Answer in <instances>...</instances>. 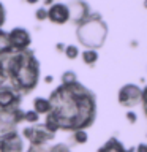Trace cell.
Listing matches in <instances>:
<instances>
[{
	"mask_svg": "<svg viewBox=\"0 0 147 152\" xmlns=\"http://www.w3.org/2000/svg\"><path fill=\"white\" fill-rule=\"evenodd\" d=\"M55 48H57V51H59V52H63V49H65V46L62 45V43H59V45H57Z\"/></svg>",
	"mask_w": 147,
	"mask_h": 152,
	"instance_id": "obj_24",
	"label": "cell"
},
{
	"mask_svg": "<svg viewBox=\"0 0 147 152\" xmlns=\"http://www.w3.org/2000/svg\"><path fill=\"white\" fill-rule=\"evenodd\" d=\"M66 8H68L70 19H71L74 24L82 22L84 19L89 18V14H90L89 5L85 3L84 0H73L70 5H66Z\"/></svg>",
	"mask_w": 147,
	"mask_h": 152,
	"instance_id": "obj_9",
	"label": "cell"
},
{
	"mask_svg": "<svg viewBox=\"0 0 147 152\" xmlns=\"http://www.w3.org/2000/svg\"><path fill=\"white\" fill-rule=\"evenodd\" d=\"M97 152H127V149L119 140L111 138V140H108Z\"/></svg>",
	"mask_w": 147,
	"mask_h": 152,
	"instance_id": "obj_11",
	"label": "cell"
},
{
	"mask_svg": "<svg viewBox=\"0 0 147 152\" xmlns=\"http://www.w3.org/2000/svg\"><path fill=\"white\" fill-rule=\"evenodd\" d=\"M0 152H24V142L17 132L0 135Z\"/></svg>",
	"mask_w": 147,
	"mask_h": 152,
	"instance_id": "obj_8",
	"label": "cell"
},
{
	"mask_svg": "<svg viewBox=\"0 0 147 152\" xmlns=\"http://www.w3.org/2000/svg\"><path fill=\"white\" fill-rule=\"evenodd\" d=\"M144 97H146V92L138 87L136 84H125L119 90L117 100L122 106L133 108V106H136V104L144 102Z\"/></svg>",
	"mask_w": 147,
	"mask_h": 152,
	"instance_id": "obj_5",
	"label": "cell"
},
{
	"mask_svg": "<svg viewBox=\"0 0 147 152\" xmlns=\"http://www.w3.org/2000/svg\"><path fill=\"white\" fill-rule=\"evenodd\" d=\"M81 57H82L84 64H87L89 66H92L93 64H97V60H98V52L93 51V49H85V51H82Z\"/></svg>",
	"mask_w": 147,
	"mask_h": 152,
	"instance_id": "obj_15",
	"label": "cell"
},
{
	"mask_svg": "<svg viewBox=\"0 0 147 152\" xmlns=\"http://www.w3.org/2000/svg\"><path fill=\"white\" fill-rule=\"evenodd\" d=\"M63 52H65V56L68 57V59H76V57L79 56V49L76 48L74 45H70V46H65V49H63Z\"/></svg>",
	"mask_w": 147,
	"mask_h": 152,
	"instance_id": "obj_16",
	"label": "cell"
},
{
	"mask_svg": "<svg viewBox=\"0 0 147 152\" xmlns=\"http://www.w3.org/2000/svg\"><path fill=\"white\" fill-rule=\"evenodd\" d=\"M8 37H9V43H11L13 52L25 51V49H28V46H30V43H32L30 33H28L25 28H21V27L13 28V30L8 33Z\"/></svg>",
	"mask_w": 147,
	"mask_h": 152,
	"instance_id": "obj_7",
	"label": "cell"
},
{
	"mask_svg": "<svg viewBox=\"0 0 147 152\" xmlns=\"http://www.w3.org/2000/svg\"><path fill=\"white\" fill-rule=\"evenodd\" d=\"M73 138H74V141L78 142V144H84V142L87 141V133H85V130L73 132Z\"/></svg>",
	"mask_w": 147,
	"mask_h": 152,
	"instance_id": "obj_18",
	"label": "cell"
},
{
	"mask_svg": "<svg viewBox=\"0 0 147 152\" xmlns=\"http://www.w3.org/2000/svg\"><path fill=\"white\" fill-rule=\"evenodd\" d=\"M46 83H52V76H47V78H46Z\"/></svg>",
	"mask_w": 147,
	"mask_h": 152,
	"instance_id": "obj_27",
	"label": "cell"
},
{
	"mask_svg": "<svg viewBox=\"0 0 147 152\" xmlns=\"http://www.w3.org/2000/svg\"><path fill=\"white\" fill-rule=\"evenodd\" d=\"M136 152H147V146L144 144V142H141V144L138 146V149H136Z\"/></svg>",
	"mask_w": 147,
	"mask_h": 152,
	"instance_id": "obj_23",
	"label": "cell"
},
{
	"mask_svg": "<svg viewBox=\"0 0 147 152\" xmlns=\"http://www.w3.org/2000/svg\"><path fill=\"white\" fill-rule=\"evenodd\" d=\"M51 111L46 114L44 127L57 130L79 132L89 128L97 117V97L79 81L60 84L49 95Z\"/></svg>",
	"mask_w": 147,
	"mask_h": 152,
	"instance_id": "obj_1",
	"label": "cell"
},
{
	"mask_svg": "<svg viewBox=\"0 0 147 152\" xmlns=\"http://www.w3.org/2000/svg\"><path fill=\"white\" fill-rule=\"evenodd\" d=\"M38 119H40V116H38L35 111H27V113H24V121L28 122V124H36Z\"/></svg>",
	"mask_w": 147,
	"mask_h": 152,
	"instance_id": "obj_19",
	"label": "cell"
},
{
	"mask_svg": "<svg viewBox=\"0 0 147 152\" xmlns=\"http://www.w3.org/2000/svg\"><path fill=\"white\" fill-rule=\"evenodd\" d=\"M5 19H7V14H5V7L0 3V28H2V26L5 24Z\"/></svg>",
	"mask_w": 147,
	"mask_h": 152,
	"instance_id": "obj_21",
	"label": "cell"
},
{
	"mask_svg": "<svg viewBox=\"0 0 147 152\" xmlns=\"http://www.w3.org/2000/svg\"><path fill=\"white\" fill-rule=\"evenodd\" d=\"M78 41L87 49H98L104 45L108 37V26L98 13L89 14L87 19L78 24L76 28Z\"/></svg>",
	"mask_w": 147,
	"mask_h": 152,
	"instance_id": "obj_4",
	"label": "cell"
},
{
	"mask_svg": "<svg viewBox=\"0 0 147 152\" xmlns=\"http://www.w3.org/2000/svg\"><path fill=\"white\" fill-rule=\"evenodd\" d=\"M78 78H76V73L74 71H65L63 76H62V84H71V83H76Z\"/></svg>",
	"mask_w": 147,
	"mask_h": 152,
	"instance_id": "obj_17",
	"label": "cell"
},
{
	"mask_svg": "<svg viewBox=\"0 0 147 152\" xmlns=\"http://www.w3.org/2000/svg\"><path fill=\"white\" fill-rule=\"evenodd\" d=\"M33 111H35L38 116L40 114H47L51 111V103L47 98H43V97H38L33 100Z\"/></svg>",
	"mask_w": 147,
	"mask_h": 152,
	"instance_id": "obj_13",
	"label": "cell"
},
{
	"mask_svg": "<svg viewBox=\"0 0 147 152\" xmlns=\"http://www.w3.org/2000/svg\"><path fill=\"white\" fill-rule=\"evenodd\" d=\"M43 2H44V5H52V3H54V0H43Z\"/></svg>",
	"mask_w": 147,
	"mask_h": 152,
	"instance_id": "obj_26",
	"label": "cell"
},
{
	"mask_svg": "<svg viewBox=\"0 0 147 152\" xmlns=\"http://www.w3.org/2000/svg\"><path fill=\"white\" fill-rule=\"evenodd\" d=\"M25 2H27V3H30V5H33V3H38L40 0H25Z\"/></svg>",
	"mask_w": 147,
	"mask_h": 152,
	"instance_id": "obj_25",
	"label": "cell"
},
{
	"mask_svg": "<svg viewBox=\"0 0 147 152\" xmlns=\"http://www.w3.org/2000/svg\"><path fill=\"white\" fill-rule=\"evenodd\" d=\"M0 76L9 81L16 94L25 95L36 87L40 79V62L33 51H19L0 56Z\"/></svg>",
	"mask_w": 147,
	"mask_h": 152,
	"instance_id": "obj_2",
	"label": "cell"
},
{
	"mask_svg": "<svg viewBox=\"0 0 147 152\" xmlns=\"http://www.w3.org/2000/svg\"><path fill=\"white\" fill-rule=\"evenodd\" d=\"M47 19L54 24H62L70 21V14H68V8L65 3H52L51 8L47 10Z\"/></svg>",
	"mask_w": 147,
	"mask_h": 152,
	"instance_id": "obj_10",
	"label": "cell"
},
{
	"mask_svg": "<svg viewBox=\"0 0 147 152\" xmlns=\"http://www.w3.org/2000/svg\"><path fill=\"white\" fill-rule=\"evenodd\" d=\"M35 18L38 19V21H44V19H47V10L46 8H38L36 13H35Z\"/></svg>",
	"mask_w": 147,
	"mask_h": 152,
	"instance_id": "obj_20",
	"label": "cell"
},
{
	"mask_svg": "<svg viewBox=\"0 0 147 152\" xmlns=\"http://www.w3.org/2000/svg\"><path fill=\"white\" fill-rule=\"evenodd\" d=\"M27 152H71L68 146L65 144H55V146H51V147H46V146H30Z\"/></svg>",
	"mask_w": 147,
	"mask_h": 152,
	"instance_id": "obj_12",
	"label": "cell"
},
{
	"mask_svg": "<svg viewBox=\"0 0 147 152\" xmlns=\"http://www.w3.org/2000/svg\"><path fill=\"white\" fill-rule=\"evenodd\" d=\"M24 138H27L30 141V146H44L47 141L54 140L55 133L49 132L47 128L43 125H38V124H30L28 127H25L22 130Z\"/></svg>",
	"mask_w": 147,
	"mask_h": 152,
	"instance_id": "obj_6",
	"label": "cell"
},
{
	"mask_svg": "<svg viewBox=\"0 0 147 152\" xmlns=\"http://www.w3.org/2000/svg\"><path fill=\"white\" fill-rule=\"evenodd\" d=\"M127 119L130 121L131 124H135L136 122V116H135V113H127Z\"/></svg>",
	"mask_w": 147,
	"mask_h": 152,
	"instance_id": "obj_22",
	"label": "cell"
},
{
	"mask_svg": "<svg viewBox=\"0 0 147 152\" xmlns=\"http://www.w3.org/2000/svg\"><path fill=\"white\" fill-rule=\"evenodd\" d=\"M11 52L13 49H11V43H9L8 32L0 28V56H7V54H11Z\"/></svg>",
	"mask_w": 147,
	"mask_h": 152,
	"instance_id": "obj_14",
	"label": "cell"
},
{
	"mask_svg": "<svg viewBox=\"0 0 147 152\" xmlns=\"http://www.w3.org/2000/svg\"><path fill=\"white\" fill-rule=\"evenodd\" d=\"M24 121L21 109V95L16 94L9 86H0V135L16 132V127Z\"/></svg>",
	"mask_w": 147,
	"mask_h": 152,
	"instance_id": "obj_3",
	"label": "cell"
}]
</instances>
